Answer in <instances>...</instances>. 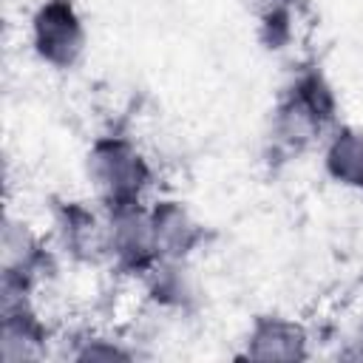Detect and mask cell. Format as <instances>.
Segmentation results:
<instances>
[{
	"label": "cell",
	"mask_w": 363,
	"mask_h": 363,
	"mask_svg": "<svg viewBox=\"0 0 363 363\" xmlns=\"http://www.w3.org/2000/svg\"><path fill=\"white\" fill-rule=\"evenodd\" d=\"M150 227L162 261H187L207 238L204 224L187 210L184 201L159 199L150 207Z\"/></svg>",
	"instance_id": "cell-8"
},
{
	"label": "cell",
	"mask_w": 363,
	"mask_h": 363,
	"mask_svg": "<svg viewBox=\"0 0 363 363\" xmlns=\"http://www.w3.org/2000/svg\"><path fill=\"white\" fill-rule=\"evenodd\" d=\"M85 179L102 210H119L145 204L153 167L136 142L122 133H105L96 136L85 153Z\"/></svg>",
	"instance_id": "cell-2"
},
{
	"label": "cell",
	"mask_w": 363,
	"mask_h": 363,
	"mask_svg": "<svg viewBox=\"0 0 363 363\" xmlns=\"http://www.w3.org/2000/svg\"><path fill=\"white\" fill-rule=\"evenodd\" d=\"M0 357L6 363L34 360L45 352L48 326L31 306V298H0Z\"/></svg>",
	"instance_id": "cell-9"
},
{
	"label": "cell",
	"mask_w": 363,
	"mask_h": 363,
	"mask_svg": "<svg viewBox=\"0 0 363 363\" xmlns=\"http://www.w3.org/2000/svg\"><path fill=\"white\" fill-rule=\"evenodd\" d=\"M337 128V96L318 65H303L281 91L269 116L272 147L295 156Z\"/></svg>",
	"instance_id": "cell-1"
},
{
	"label": "cell",
	"mask_w": 363,
	"mask_h": 363,
	"mask_svg": "<svg viewBox=\"0 0 363 363\" xmlns=\"http://www.w3.org/2000/svg\"><path fill=\"white\" fill-rule=\"evenodd\" d=\"M258 23V34L267 48H281L292 37V6L295 0H241Z\"/></svg>",
	"instance_id": "cell-11"
},
{
	"label": "cell",
	"mask_w": 363,
	"mask_h": 363,
	"mask_svg": "<svg viewBox=\"0 0 363 363\" xmlns=\"http://www.w3.org/2000/svg\"><path fill=\"white\" fill-rule=\"evenodd\" d=\"M108 218V261L125 272L145 278L162 258L156 252L147 204L105 210Z\"/></svg>",
	"instance_id": "cell-5"
},
{
	"label": "cell",
	"mask_w": 363,
	"mask_h": 363,
	"mask_svg": "<svg viewBox=\"0 0 363 363\" xmlns=\"http://www.w3.org/2000/svg\"><path fill=\"white\" fill-rule=\"evenodd\" d=\"M323 170L335 184L363 193V130L360 128L337 125L326 136Z\"/></svg>",
	"instance_id": "cell-10"
},
{
	"label": "cell",
	"mask_w": 363,
	"mask_h": 363,
	"mask_svg": "<svg viewBox=\"0 0 363 363\" xmlns=\"http://www.w3.org/2000/svg\"><path fill=\"white\" fill-rule=\"evenodd\" d=\"M79 343L82 346L74 352L77 360H128V357H133V352H128L125 346H119L108 337H88Z\"/></svg>",
	"instance_id": "cell-12"
},
{
	"label": "cell",
	"mask_w": 363,
	"mask_h": 363,
	"mask_svg": "<svg viewBox=\"0 0 363 363\" xmlns=\"http://www.w3.org/2000/svg\"><path fill=\"white\" fill-rule=\"evenodd\" d=\"M45 269H51V252L43 238L31 230V224L6 213L0 233V295L31 298V289Z\"/></svg>",
	"instance_id": "cell-4"
},
{
	"label": "cell",
	"mask_w": 363,
	"mask_h": 363,
	"mask_svg": "<svg viewBox=\"0 0 363 363\" xmlns=\"http://www.w3.org/2000/svg\"><path fill=\"white\" fill-rule=\"evenodd\" d=\"M244 357L258 363H301L309 357V332L286 315H258L244 337Z\"/></svg>",
	"instance_id": "cell-7"
},
{
	"label": "cell",
	"mask_w": 363,
	"mask_h": 363,
	"mask_svg": "<svg viewBox=\"0 0 363 363\" xmlns=\"http://www.w3.org/2000/svg\"><path fill=\"white\" fill-rule=\"evenodd\" d=\"M54 233L60 250L77 264L108 261V218L85 201H60L54 207Z\"/></svg>",
	"instance_id": "cell-6"
},
{
	"label": "cell",
	"mask_w": 363,
	"mask_h": 363,
	"mask_svg": "<svg viewBox=\"0 0 363 363\" xmlns=\"http://www.w3.org/2000/svg\"><path fill=\"white\" fill-rule=\"evenodd\" d=\"M34 57L54 68L71 71L88 48V28L74 0H43L28 23Z\"/></svg>",
	"instance_id": "cell-3"
}]
</instances>
